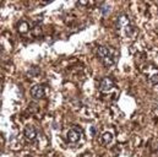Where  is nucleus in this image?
Returning <instances> with one entry per match:
<instances>
[{"instance_id":"f257e3e1","label":"nucleus","mask_w":158,"mask_h":157,"mask_svg":"<svg viewBox=\"0 0 158 157\" xmlns=\"http://www.w3.org/2000/svg\"><path fill=\"white\" fill-rule=\"evenodd\" d=\"M118 28L125 31L127 35H130L132 32L134 28H132V26L130 23V20H129V17L126 15H121V16L118 17Z\"/></svg>"},{"instance_id":"f03ea898","label":"nucleus","mask_w":158,"mask_h":157,"mask_svg":"<svg viewBox=\"0 0 158 157\" xmlns=\"http://www.w3.org/2000/svg\"><path fill=\"white\" fill-rule=\"evenodd\" d=\"M114 88V81L109 78H102L101 83H99V91L103 92V93H107L109 91H112Z\"/></svg>"},{"instance_id":"7ed1b4c3","label":"nucleus","mask_w":158,"mask_h":157,"mask_svg":"<svg viewBox=\"0 0 158 157\" xmlns=\"http://www.w3.org/2000/svg\"><path fill=\"white\" fill-rule=\"evenodd\" d=\"M81 138V130L79 128H73L68 131V141L71 142V144H75Z\"/></svg>"},{"instance_id":"20e7f679","label":"nucleus","mask_w":158,"mask_h":157,"mask_svg":"<svg viewBox=\"0 0 158 157\" xmlns=\"http://www.w3.org/2000/svg\"><path fill=\"white\" fill-rule=\"evenodd\" d=\"M31 96L35 98V100H40L44 97V88L40 86V85H35L32 88H31Z\"/></svg>"},{"instance_id":"39448f33","label":"nucleus","mask_w":158,"mask_h":157,"mask_svg":"<svg viewBox=\"0 0 158 157\" xmlns=\"http://www.w3.org/2000/svg\"><path fill=\"white\" fill-rule=\"evenodd\" d=\"M25 136H26V139H27L28 141H33V140L36 139V136H37V130H36V128L32 126V125H27V126L25 128Z\"/></svg>"},{"instance_id":"423d86ee","label":"nucleus","mask_w":158,"mask_h":157,"mask_svg":"<svg viewBox=\"0 0 158 157\" xmlns=\"http://www.w3.org/2000/svg\"><path fill=\"white\" fill-rule=\"evenodd\" d=\"M110 50H112V48H108V47H103V45H101V47H98V48H97V55H98V58H99V59H103V58H106V57L110 53Z\"/></svg>"},{"instance_id":"0eeeda50","label":"nucleus","mask_w":158,"mask_h":157,"mask_svg":"<svg viewBox=\"0 0 158 157\" xmlns=\"http://www.w3.org/2000/svg\"><path fill=\"white\" fill-rule=\"evenodd\" d=\"M17 30H19V32H20L21 35H26V33L30 31V25H28V22L21 21V22L19 23V26H17Z\"/></svg>"},{"instance_id":"6e6552de","label":"nucleus","mask_w":158,"mask_h":157,"mask_svg":"<svg viewBox=\"0 0 158 157\" xmlns=\"http://www.w3.org/2000/svg\"><path fill=\"white\" fill-rule=\"evenodd\" d=\"M112 140H113V134L112 133H104L101 138V142L103 145H109L112 142Z\"/></svg>"},{"instance_id":"1a4fd4ad","label":"nucleus","mask_w":158,"mask_h":157,"mask_svg":"<svg viewBox=\"0 0 158 157\" xmlns=\"http://www.w3.org/2000/svg\"><path fill=\"white\" fill-rule=\"evenodd\" d=\"M77 2H79L80 5H82V6H87V5L96 4V2H94V0H77Z\"/></svg>"},{"instance_id":"9d476101","label":"nucleus","mask_w":158,"mask_h":157,"mask_svg":"<svg viewBox=\"0 0 158 157\" xmlns=\"http://www.w3.org/2000/svg\"><path fill=\"white\" fill-rule=\"evenodd\" d=\"M150 81H151V83H152V85L157 86V85H158V74L152 75V76H151V78H150Z\"/></svg>"},{"instance_id":"9b49d317","label":"nucleus","mask_w":158,"mask_h":157,"mask_svg":"<svg viewBox=\"0 0 158 157\" xmlns=\"http://www.w3.org/2000/svg\"><path fill=\"white\" fill-rule=\"evenodd\" d=\"M32 32H33V35H35V36H38L40 33H42V30H40V26H36V27H35V30H33Z\"/></svg>"},{"instance_id":"f8f14e48","label":"nucleus","mask_w":158,"mask_h":157,"mask_svg":"<svg viewBox=\"0 0 158 157\" xmlns=\"http://www.w3.org/2000/svg\"><path fill=\"white\" fill-rule=\"evenodd\" d=\"M108 12V6H104L103 7V14H107Z\"/></svg>"},{"instance_id":"ddd939ff","label":"nucleus","mask_w":158,"mask_h":157,"mask_svg":"<svg viewBox=\"0 0 158 157\" xmlns=\"http://www.w3.org/2000/svg\"><path fill=\"white\" fill-rule=\"evenodd\" d=\"M83 157H92V156H91V155H85Z\"/></svg>"},{"instance_id":"4468645a","label":"nucleus","mask_w":158,"mask_h":157,"mask_svg":"<svg viewBox=\"0 0 158 157\" xmlns=\"http://www.w3.org/2000/svg\"><path fill=\"white\" fill-rule=\"evenodd\" d=\"M47 1H49V0H47Z\"/></svg>"}]
</instances>
